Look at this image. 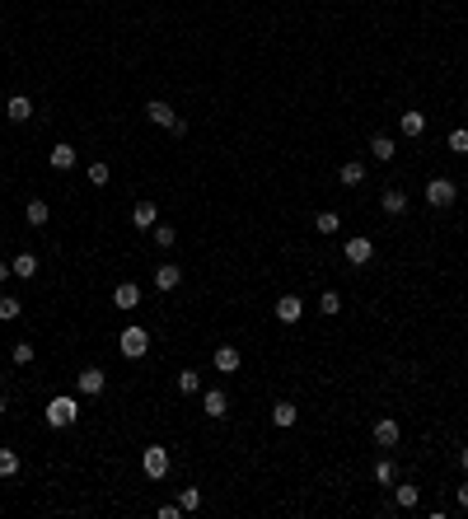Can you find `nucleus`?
Masks as SVG:
<instances>
[{"instance_id":"obj_30","label":"nucleus","mask_w":468,"mask_h":519,"mask_svg":"<svg viewBox=\"0 0 468 519\" xmlns=\"http://www.w3.org/2000/svg\"><path fill=\"white\" fill-rule=\"evenodd\" d=\"M150 234H155V248H173V243H178V230H173V225H155Z\"/></svg>"},{"instance_id":"obj_24","label":"nucleus","mask_w":468,"mask_h":519,"mask_svg":"<svg viewBox=\"0 0 468 519\" xmlns=\"http://www.w3.org/2000/svg\"><path fill=\"white\" fill-rule=\"evenodd\" d=\"M5 112H10V122H29V117H33V103H29V98H24V94H15V98H10V108H5Z\"/></svg>"},{"instance_id":"obj_27","label":"nucleus","mask_w":468,"mask_h":519,"mask_svg":"<svg viewBox=\"0 0 468 519\" xmlns=\"http://www.w3.org/2000/svg\"><path fill=\"white\" fill-rule=\"evenodd\" d=\"M197 389H202V375H197V370H178V393L192 398Z\"/></svg>"},{"instance_id":"obj_20","label":"nucleus","mask_w":468,"mask_h":519,"mask_svg":"<svg viewBox=\"0 0 468 519\" xmlns=\"http://www.w3.org/2000/svg\"><path fill=\"white\" fill-rule=\"evenodd\" d=\"M370 155L379 159V164H389V159L398 155V145H393V136H384V131H379V136H370Z\"/></svg>"},{"instance_id":"obj_35","label":"nucleus","mask_w":468,"mask_h":519,"mask_svg":"<svg viewBox=\"0 0 468 519\" xmlns=\"http://www.w3.org/2000/svg\"><path fill=\"white\" fill-rule=\"evenodd\" d=\"M89 183H94V188H103V183H108V164H89Z\"/></svg>"},{"instance_id":"obj_5","label":"nucleus","mask_w":468,"mask_h":519,"mask_svg":"<svg viewBox=\"0 0 468 519\" xmlns=\"http://www.w3.org/2000/svg\"><path fill=\"white\" fill-rule=\"evenodd\" d=\"M202 412L211 416V421L230 416V393H225V389H206V393H202Z\"/></svg>"},{"instance_id":"obj_31","label":"nucleus","mask_w":468,"mask_h":519,"mask_svg":"<svg viewBox=\"0 0 468 519\" xmlns=\"http://www.w3.org/2000/svg\"><path fill=\"white\" fill-rule=\"evenodd\" d=\"M319 309H323V314H342V295H337V290H323V295H319Z\"/></svg>"},{"instance_id":"obj_11","label":"nucleus","mask_w":468,"mask_h":519,"mask_svg":"<svg viewBox=\"0 0 468 519\" xmlns=\"http://www.w3.org/2000/svg\"><path fill=\"white\" fill-rule=\"evenodd\" d=\"M239 365H244L239 346H216V370L220 375H239Z\"/></svg>"},{"instance_id":"obj_15","label":"nucleus","mask_w":468,"mask_h":519,"mask_svg":"<svg viewBox=\"0 0 468 519\" xmlns=\"http://www.w3.org/2000/svg\"><path fill=\"white\" fill-rule=\"evenodd\" d=\"M75 384H80V393H85V398H98V393H103V384H108V375H103V370H85Z\"/></svg>"},{"instance_id":"obj_32","label":"nucleus","mask_w":468,"mask_h":519,"mask_svg":"<svg viewBox=\"0 0 468 519\" xmlns=\"http://www.w3.org/2000/svg\"><path fill=\"white\" fill-rule=\"evenodd\" d=\"M450 150L454 155H468V126H454L450 131Z\"/></svg>"},{"instance_id":"obj_9","label":"nucleus","mask_w":468,"mask_h":519,"mask_svg":"<svg viewBox=\"0 0 468 519\" xmlns=\"http://www.w3.org/2000/svg\"><path fill=\"white\" fill-rule=\"evenodd\" d=\"M173 117H178V112H173L164 98H150V103H145V122H155V126H164V131H169Z\"/></svg>"},{"instance_id":"obj_10","label":"nucleus","mask_w":468,"mask_h":519,"mask_svg":"<svg viewBox=\"0 0 468 519\" xmlns=\"http://www.w3.org/2000/svg\"><path fill=\"white\" fill-rule=\"evenodd\" d=\"M75 145H52V150H47V164H52V169L57 173H66V169H75Z\"/></svg>"},{"instance_id":"obj_36","label":"nucleus","mask_w":468,"mask_h":519,"mask_svg":"<svg viewBox=\"0 0 468 519\" xmlns=\"http://www.w3.org/2000/svg\"><path fill=\"white\" fill-rule=\"evenodd\" d=\"M459 510H468V482L459 487Z\"/></svg>"},{"instance_id":"obj_1","label":"nucleus","mask_w":468,"mask_h":519,"mask_svg":"<svg viewBox=\"0 0 468 519\" xmlns=\"http://www.w3.org/2000/svg\"><path fill=\"white\" fill-rule=\"evenodd\" d=\"M75 421H80V403L71 393H61V398H52V403H47V426L66 430V426H75Z\"/></svg>"},{"instance_id":"obj_28","label":"nucleus","mask_w":468,"mask_h":519,"mask_svg":"<svg viewBox=\"0 0 468 519\" xmlns=\"http://www.w3.org/2000/svg\"><path fill=\"white\" fill-rule=\"evenodd\" d=\"M19 314H24V304L15 295H0V323H15Z\"/></svg>"},{"instance_id":"obj_8","label":"nucleus","mask_w":468,"mask_h":519,"mask_svg":"<svg viewBox=\"0 0 468 519\" xmlns=\"http://www.w3.org/2000/svg\"><path fill=\"white\" fill-rule=\"evenodd\" d=\"M398 435H403V430H398V421H393V416H379V421H374V444H379V449H393V444H398Z\"/></svg>"},{"instance_id":"obj_16","label":"nucleus","mask_w":468,"mask_h":519,"mask_svg":"<svg viewBox=\"0 0 468 519\" xmlns=\"http://www.w3.org/2000/svg\"><path fill=\"white\" fill-rule=\"evenodd\" d=\"M300 314H305V299H300V295H281L277 299V318H281V323H295Z\"/></svg>"},{"instance_id":"obj_34","label":"nucleus","mask_w":468,"mask_h":519,"mask_svg":"<svg viewBox=\"0 0 468 519\" xmlns=\"http://www.w3.org/2000/svg\"><path fill=\"white\" fill-rule=\"evenodd\" d=\"M178 505H183V510H197V505H202V491H197V487H183Z\"/></svg>"},{"instance_id":"obj_25","label":"nucleus","mask_w":468,"mask_h":519,"mask_svg":"<svg viewBox=\"0 0 468 519\" xmlns=\"http://www.w3.org/2000/svg\"><path fill=\"white\" fill-rule=\"evenodd\" d=\"M24 216H29V225H38V230H43V225H47V216H52V211H47V202H43V197H33V202L24 206Z\"/></svg>"},{"instance_id":"obj_12","label":"nucleus","mask_w":468,"mask_h":519,"mask_svg":"<svg viewBox=\"0 0 468 519\" xmlns=\"http://www.w3.org/2000/svg\"><path fill=\"white\" fill-rule=\"evenodd\" d=\"M112 304L131 314V309H136V304H140V285H136V281H122V285H117V290H112Z\"/></svg>"},{"instance_id":"obj_38","label":"nucleus","mask_w":468,"mask_h":519,"mask_svg":"<svg viewBox=\"0 0 468 519\" xmlns=\"http://www.w3.org/2000/svg\"><path fill=\"white\" fill-rule=\"evenodd\" d=\"M10 271H15L10 262H0V281H10Z\"/></svg>"},{"instance_id":"obj_23","label":"nucleus","mask_w":468,"mask_h":519,"mask_svg":"<svg viewBox=\"0 0 468 519\" xmlns=\"http://www.w3.org/2000/svg\"><path fill=\"white\" fill-rule=\"evenodd\" d=\"M10 267H15V276H24V281H33V276H38V257H33V253H19L15 262H10Z\"/></svg>"},{"instance_id":"obj_14","label":"nucleus","mask_w":468,"mask_h":519,"mask_svg":"<svg viewBox=\"0 0 468 519\" xmlns=\"http://www.w3.org/2000/svg\"><path fill=\"white\" fill-rule=\"evenodd\" d=\"M131 225H136V230H155V225H159V206H155V202H136Z\"/></svg>"},{"instance_id":"obj_19","label":"nucleus","mask_w":468,"mask_h":519,"mask_svg":"<svg viewBox=\"0 0 468 519\" xmlns=\"http://www.w3.org/2000/svg\"><path fill=\"white\" fill-rule=\"evenodd\" d=\"M337 183H342V188H356V183H365V164H360V159H346L342 169H337Z\"/></svg>"},{"instance_id":"obj_4","label":"nucleus","mask_w":468,"mask_h":519,"mask_svg":"<svg viewBox=\"0 0 468 519\" xmlns=\"http://www.w3.org/2000/svg\"><path fill=\"white\" fill-rule=\"evenodd\" d=\"M454 197H459V188H454L450 178H431V183H426V202L436 206V211H445V206H454Z\"/></svg>"},{"instance_id":"obj_17","label":"nucleus","mask_w":468,"mask_h":519,"mask_svg":"<svg viewBox=\"0 0 468 519\" xmlns=\"http://www.w3.org/2000/svg\"><path fill=\"white\" fill-rule=\"evenodd\" d=\"M300 421V407L295 403H286V398H281V403H272V426H281V430H286V426H295Z\"/></svg>"},{"instance_id":"obj_22","label":"nucleus","mask_w":468,"mask_h":519,"mask_svg":"<svg viewBox=\"0 0 468 519\" xmlns=\"http://www.w3.org/2000/svg\"><path fill=\"white\" fill-rule=\"evenodd\" d=\"M314 230H319V234H337V230H342V216H337V211H319V216H314Z\"/></svg>"},{"instance_id":"obj_2","label":"nucleus","mask_w":468,"mask_h":519,"mask_svg":"<svg viewBox=\"0 0 468 519\" xmlns=\"http://www.w3.org/2000/svg\"><path fill=\"white\" fill-rule=\"evenodd\" d=\"M140 468H145L150 482H164V477H169V449H164V444H150V449L140 454Z\"/></svg>"},{"instance_id":"obj_18","label":"nucleus","mask_w":468,"mask_h":519,"mask_svg":"<svg viewBox=\"0 0 468 519\" xmlns=\"http://www.w3.org/2000/svg\"><path fill=\"white\" fill-rule=\"evenodd\" d=\"M398 131H403L407 141H417L421 131H426V112H403V117H398Z\"/></svg>"},{"instance_id":"obj_6","label":"nucleus","mask_w":468,"mask_h":519,"mask_svg":"<svg viewBox=\"0 0 468 519\" xmlns=\"http://www.w3.org/2000/svg\"><path fill=\"white\" fill-rule=\"evenodd\" d=\"M178 285H183V267H178V262H155V290L169 295V290H178Z\"/></svg>"},{"instance_id":"obj_29","label":"nucleus","mask_w":468,"mask_h":519,"mask_svg":"<svg viewBox=\"0 0 468 519\" xmlns=\"http://www.w3.org/2000/svg\"><path fill=\"white\" fill-rule=\"evenodd\" d=\"M0 477H5V482L19 477V454H15V449H0Z\"/></svg>"},{"instance_id":"obj_37","label":"nucleus","mask_w":468,"mask_h":519,"mask_svg":"<svg viewBox=\"0 0 468 519\" xmlns=\"http://www.w3.org/2000/svg\"><path fill=\"white\" fill-rule=\"evenodd\" d=\"M459 468L468 472V444H464V449H459Z\"/></svg>"},{"instance_id":"obj_13","label":"nucleus","mask_w":468,"mask_h":519,"mask_svg":"<svg viewBox=\"0 0 468 519\" xmlns=\"http://www.w3.org/2000/svg\"><path fill=\"white\" fill-rule=\"evenodd\" d=\"M379 206H384V216H393V220H398V216L407 211V192H403V188H384Z\"/></svg>"},{"instance_id":"obj_3","label":"nucleus","mask_w":468,"mask_h":519,"mask_svg":"<svg viewBox=\"0 0 468 519\" xmlns=\"http://www.w3.org/2000/svg\"><path fill=\"white\" fill-rule=\"evenodd\" d=\"M145 351H150V332L136 328V323H131V328H122V356H126V361H140Z\"/></svg>"},{"instance_id":"obj_33","label":"nucleus","mask_w":468,"mask_h":519,"mask_svg":"<svg viewBox=\"0 0 468 519\" xmlns=\"http://www.w3.org/2000/svg\"><path fill=\"white\" fill-rule=\"evenodd\" d=\"M10 361H15V365H33V342H15Z\"/></svg>"},{"instance_id":"obj_7","label":"nucleus","mask_w":468,"mask_h":519,"mask_svg":"<svg viewBox=\"0 0 468 519\" xmlns=\"http://www.w3.org/2000/svg\"><path fill=\"white\" fill-rule=\"evenodd\" d=\"M370 257H374V243L370 239H346V262H351V267H370Z\"/></svg>"},{"instance_id":"obj_21","label":"nucleus","mask_w":468,"mask_h":519,"mask_svg":"<svg viewBox=\"0 0 468 519\" xmlns=\"http://www.w3.org/2000/svg\"><path fill=\"white\" fill-rule=\"evenodd\" d=\"M393 501H398V510H417V505H421V491L412 487V482H398V487H393Z\"/></svg>"},{"instance_id":"obj_39","label":"nucleus","mask_w":468,"mask_h":519,"mask_svg":"<svg viewBox=\"0 0 468 519\" xmlns=\"http://www.w3.org/2000/svg\"><path fill=\"white\" fill-rule=\"evenodd\" d=\"M0 416H5V393H0Z\"/></svg>"},{"instance_id":"obj_26","label":"nucleus","mask_w":468,"mask_h":519,"mask_svg":"<svg viewBox=\"0 0 468 519\" xmlns=\"http://www.w3.org/2000/svg\"><path fill=\"white\" fill-rule=\"evenodd\" d=\"M374 482H379V487H393V482H398V468H393V458H379V463H374Z\"/></svg>"}]
</instances>
